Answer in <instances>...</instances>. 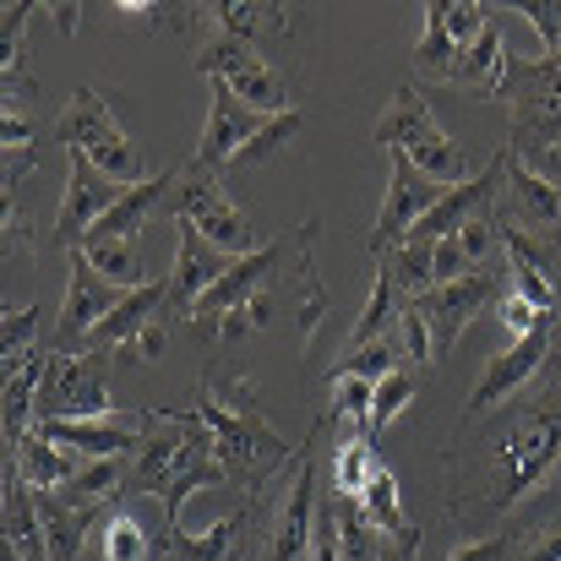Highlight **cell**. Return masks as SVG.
<instances>
[{
    "instance_id": "6da1fadb",
    "label": "cell",
    "mask_w": 561,
    "mask_h": 561,
    "mask_svg": "<svg viewBox=\"0 0 561 561\" xmlns=\"http://www.w3.org/2000/svg\"><path fill=\"white\" fill-rule=\"evenodd\" d=\"M196 414L213 436V453L224 463L229 480L240 485H262V474L284 469V458L295 453L256 409V387L245 376L234 381H218V376H202L196 381Z\"/></svg>"
},
{
    "instance_id": "7a4b0ae2",
    "label": "cell",
    "mask_w": 561,
    "mask_h": 561,
    "mask_svg": "<svg viewBox=\"0 0 561 561\" xmlns=\"http://www.w3.org/2000/svg\"><path fill=\"white\" fill-rule=\"evenodd\" d=\"M561 453V381H551L529 409H518L502 431L496 447V469H491V507H513L518 496H529Z\"/></svg>"
},
{
    "instance_id": "3957f363",
    "label": "cell",
    "mask_w": 561,
    "mask_h": 561,
    "mask_svg": "<svg viewBox=\"0 0 561 561\" xmlns=\"http://www.w3.org/2000/svg\"><path fill=\"white\" fill-rule=\"evenodd\" d=\"M371 142L387 148V153H403V159H409L420 175H431L436 186H463L469 159H463V148L436 126V115H431V104L420 99V88H398V93H392V104L381 110V121L371 126Z\"/></svg>"
},
{
    "instance_id": "277c9868",
    "label": "cell",
    "mask_w": 561,
    "mask_h": 561,
    "mask_svg": "<svg viewBox=\"0 0 561 561\" xmlns=\"http://www.w3.org/2000/svg\"><path fill=\"white\" fill-rule=\"evenodd\" d=\"M55 137H60L66 153H82V159H88L99 175H110L115 186L131 191L148 181L137 142L121 131L115 110H110L104 93H93V88H77V93H71V104H66L60 121H55Z\"/></svg>"
},
{
    "instance_id": "5b68a950",
    "label": "cell",
    "mask_w": 561,
    "mask_h": 561,
    "mask_svg": "<svg viewBox=\"0 0 561 561\" xmlns=\"http://www.w3.org/2000/svg\"><path fill=\"white\" fill-rule=\"evenodd\" d=\"M191 66H196L207 82H224V88H229L245 110H256V115H289V110H295L284 71H278L273 60H262V49L245 44V38L213 33V38L196 49Z\"/></svg>"
},
{
    "instance_id": "8992f818",
    "label": "cell",
    "mask_w": 561,
    "mask_h": 561,
    "mask_svg": "<svg viewBox=\"0 0 561 561\" xmlns=\"http://www.w3.org/2000/svg\"><path fill=\"white\" fill-rule=\"evenodd\" d=\"M170 213H175V224H191L207 245H218L224 256H251V251H262L256 245V234H251V224H245V213L234 207V196L224 191V181L213 175V170H202V164H181V181H175V202H170Z\"/></svg>"
},
{
    "instance_id": "52a82bcc",
    "label": "cell",
    "mask_w": 561,
    "mask_h": 561,
    "mask_svg": "<svg viewBox=\"0 0 561 561\" xmlns=\"http://www.w3.org/2000/svg\"><path fill=\"white\" fill-rule=\"evenodd\" d=\"M502 99L513 104V153H546L561 142V55L507 66Z\"/></svg>"
},
{
    "instance_id": "ba28073f",
    "label": "cell",
    "mask_w": 561,
    "mask_h": 561,
    "mask_svg": "<svg viewBox=\"0 0 561 561\" xmlns=\"http://www.w3.org/2000/svg\"><path fill=\"white\" fill-rule=\"evenodd\" d=\"M110 414V355H55L38 381V420H104Z\"/></svg>"
},
{
    "instance_id": "9c48e42d",
    "label": "cell",
    "mask_w": 561,
    "mask_h": 561,
    "mask_svg": "<svg viewBox=\"0 0 561 561\" xmlns=\"http://www.w3.org/2000/svg\"><path fill=\"white\" fill-rule=\"evenodd\" d=\"M66 306H60V322H55V355H82V344H88V333L131 295V289H121V284H110L82 251H71L66 256Z\"/></svg>"
},
{
    "instance_id": "30bf717a",
    "label": "cell",
    "mask_w": 561,
    "mask_h": 561,
    "mask_svg": "<svg viewBox=\"0 0 561 561\" xmlns=\"http://www.w3.org/2000/svg\"><path fill=\"white\" fill-rule=\"evenodd\" d=\"M442 191L431 175H420L403 153H392V181H387V202H381V213H376V229L371 240H366V256L371 262H381L392 245H403L414 229H420V218L442 202Z\"/></svg>"
},
{
    "instance_id": "8fae6325",
    "label": "cell",
    "mask_w": 561,
    "mask_h": 561,
    "mask_svg": "<svg viewBox=\"0 0 561 561\" xmlns=\"http://www.w3.org/2000/svg\"><path fill=\"white\" fill-rule=\"evenodd\" d=\"M502 278H507V273H474V278L436 284V289H425V295L414 300L420 317H425V328H431V339H436V355H447V350L463 339V328H469L491 300H502Z\"/></svg>"
},
{
    "instance_id": "7c38bea8",
    "label": "cell",
    "mask_w": 561,
    "mask_h": 561,
    "mask_svg": "<svg viewBox=\"0 0 561 561\" xmlns=\"http://www.w3.org/2000/svg\"><path fill=\"white\" fill-rule=\"evenodd\" d=\"M66 164H71V175H66V196H60V213H55V240H60V251L71 256V251L88 240V229H93L104 213L121 207L126 186H115L110 175H99L82 153H66Z\"/></svg>"
},
{
    "instance_id": "4fadbf2b",
    "label": "cell",
    "mask_w": 561,
    "mask_h": 561,
    "mask_svg": "<svg viewBox=\"0 0 561 561\" xmlns=\"http://www.w3.org/2000/svg\"><path fill=\"white\" fill-rule=\"evenodd\" d=\"M273 115H256V110H245L224 82H213V110H207V131H202V142H196V153H191V164H202V170H229L245 148H251V137L267 126Z\"/></svg>"
},
{
    "instance_id": "5bb4252c",
    "label": "cell",
    "mask_w": 561,
    "mask_h": 561,
    "mask_svg": "<svg viewBox=\"0 0 561 561\" xmlns=\"http://www.w3.org/2000/svg\"><path fill=\"white\" fill-rule=\"evenodd\" d=\"M38 436H49L55 447H71L82 458H137V447L148 442V414H104V420H38Z\"/></svg>"
},
{
    "instance_id": "9a60e30c",
    "label": "cell",
    "mask_w": 561,
    "mask_h": 561,
    "mask_svg": "<svg viewBox=\"0 0 561 561\" xmlns=\"http://www.w3.org/2000/svg\"><path fill=\"white\" fill-rule=\"evenodd\" d=\"M181 229V251H175V267H170V278H164V289H170V322H181L191 317L202 300H207V289L229 273V262L234 256H224L218 245H207L191 224H175Z\"/></svg>"
},
{
    "instance_id": "2e32d148",
    "label": "cell",
    "mask_w": 561,
    "mask_h": 561,
    "mask_svg": "<svg viewBox=\"0 0 561 561\" xmlns=\"http://www.w3.org/2000/svg\"><path fill=\"white\" fill-rule=\"evenodd\" d=\"M153 322H170V289H164V278L131 289V295H126V300H121L93 333H88L82 355H126Z\"/></svg>"
},
{
    "instance_id": "e0dca14e",
    "label": "cell",
    "mask_w": 561,
    "mask_h": 561,
    "mask_svg": "<svg viewBox=\"0 0 561 561\" xmlns=\"http://www.w3.org/2000/svg\"><path fill=\"white\" fill-rule=\"evenodd\" d=\"M551 333H557V317H546V322H540L529 339H518V344H507V355H496V366L480 376V387L469 392V420H474V414H485L491 403L513 398V392H518L529 376L551 360Z\"/></svg>"
},
{
    "instance_id": "ac0fdd59",
    "label": "cell",
    "mask_w": 561,
    "mask_h": 561,
    "mask_svg": "<svg viewBox=\"0 0 561 561\" xmlns=\"http://www.w3.org/2000/svg\"><path fill=\"white\" fill-rule=\"evenodd\" d=\"M278 262H284V245H262V251H251V256L229 262V273H224V278L207 289V300L191 311V328H196V333H213L234 306H245V300L273 278V267H278Z\"/></svg>"
},
{
    "instance_id": "d6986e66",
    "label": "cell",
    "mask_w": 561,
    "mask_h": 561,
    "mask_svg": "<svg viewBox=\"0 0 561 561\" xmlns=\"http://www.w3.org/2000/svg\"><path fill=\"white\" fill-rule=\"evenodd\" d=\"M507 218L513 224H529V229H561V186L551 175H540L535 164H524L513 148H507Z\"/></svg>"
},
{
    "instance_id": "ffe728a7",
    "label": "cell",
    "mask_w": 561,
    "mask_h": 561,
    "mask_svg": "<svg viewBox=\"0 0 561 561\" xmlns=\"http://www.w3.org/2000/svg\"><path fill=\"white\" fill-rule=\"evenodd\" d=\"M5 551L16 561H49V540H44V518H38V496L33 485L5 463Z\"/></svg>"
},
{
    "instance_id": "44dd1931",
    "label": "cell",
    "mask_w": 561,
    "mask_h": 561,
    "mask_svg": "<svg viewBox=\"0 0 561 561\" xmlns=\"http://www.w3.org/2000/svg\"><path fill=\"white\" fill-rule=\"evenodd\" d=\"M11 469H16V474H22L33 491H66V485L77 480V469H82V453L55 447L49 436L27 431V436L11 447Z\"/></svg>"
},
{
    "instance_id": "7402d4cb",
    "label": "cell",
    "mask_w": 561,
    "mask_h": 561,
    "mask_svg": "<svg viewBox=\"0 0 561 561\" xmlns=\"http://www.w3.org/2000/svg\"><path fill=\"white\" fill-rule=\"evenodd\" d=\"M49 366V350H27V355H11L5 360V447H16L27 431H33V403H38V381Z\"/></svg>"
},
{
    "instance_id": "603a6c76",
    "label": "cell",
    "mask_w": 561,
    "mask_h": 561,
    "mask_svg": "<svg viewBox=\"0 0 561 561\" xmlns=\"http://www.w3.org/2000/svg\"><path fill=\"white\" fill-rule=\"evenodd\" d=\"M33 496H38V518H44L49 561H82V535L99 529L104 507H66L55 491H33Z\"/></svg>"
},
{
    "instance_id": "cb8c5ba5",
    "label": "cell",
    "mask_w": 561,
    "mask_h": 561,
    "mask_svg": "<svg viewBox=\"0 0 561 561\" xmlns=\"http://www.w3.org/2000/svg\"><path fill=\"white\" fill-rule=\"evenodd\" d=\"M202 11H207V22H213L218 33L245 38V44H256V38H284V33H289V11H284V5H267V0H218V5H202Z\"/></svg>"
},
{
    "instance_id": "d4e9b609",
    "label": "cell",
    "mask_w": 561,
    "mask_h": 561,
    "mask_svg": "<svg viewBox=\"0 0 561 561\" xmlns=\"http://www.w3.org/2000/svg\"><path fill=\"white\" fill-rule=\"evenodd\" d=\"M507 284H513V295H524L535 311H557V284H551V273H546V262H540V251L529 245V234L524 229H513L507 224Z\"/></svg>"
},
{
    "instance_id": "484cf974",
    "label": "cell",
    "mask_w": 561,
    "mask_h": 561,
    "mask_svg": "<svg viewBox=\"0 0 561 561\" xmlns=\"http://www.w3.org/2000/svg\"><path fill=\"white\" fill-rule=\"evenodd\" d=\"M453 82H463L474 93H502V82H507V33H502V16H491V27L463 49Z\"/></svg>"
},
{
    "instance_id": "4316f807",
    "label": "cell",
    "mask_w": 561,
    "mask_h": 561,
    "mask_svg": "<svg viewBox=\"0 0 561 561\" xmlns=\"http://www.w3.org/2000/svg\"><path fill=\"white\" fill-rule=\"evenodd\" d=\"M93 551H99V561H153V540H148L142 518L126 507V496L99 518V529H93Z\"/></svg>"
},
{
    "instance_id": "83f0119b",
    "label": "cell",
    "mask_w": 561,
    "mask_h": 561,
    "mask_svg": "<svg viewBox=\"0 0 561 561\" xmlns=\"http://www.w3.org/2000/svg\"><path fill=\"white\" fill-rule=\"evenodd\" d=\"M414 71L420 77H431V82H453V71H458V60H463V49L453 44V33H447V0H431L425 5V38L414 44Z\"/></svg>"
},
{
    "instance_id": "f1b7e54d",
    "label": "cell",
    "mask_w": 561,
    "mask_h": 561,
    "mask_svg": "<svg viewBox=\"0 0 561 561\" xmlns=\"http://www.w3.org/2000/svg\"><path fill=\"white\" fill-rule=\"evenodd\" d=\"M371 267L398 284L403 300H420L425 289H436V245H431V240H403V245H392Z\"/></svg>"
},
{
    "instance_id": "f546056e",
    "label": "cell",
    "mask_w": 561,
    "mask_h": 561,
    "mask_svg": "<svg viewBox=\"0 0 561 561\" xmlns=\"http://www.w3.org/2000/svg\"><path fill=\"white\" fill-rule=\"evenodd\" d=\"M77 251H82L110 284H121V289H142V284H148L142 240H82Z\"/></svg>"
},
{
    "instance_id": "4dcf8cb0",
    "label": "cell",
    "mask_w": 561,
    "mask_h": 561,
    "mask_svg": "<svg viewBox=\"0 0 561 561\" xmlns=\"http://www.w3.org/2000/svg\"><path fill=\"white\" fill-rule=\"evenodd\" d=\"M121 485H126V458H88L77 480L55 496L66 507H104V502H121Z\"/></svg>"
},
{
    "instance_id": "1f68e13d",
    "label": "cell",
    "mask_w": 561,
    "mask_h": 561,
    "mask_svg": "<svg viewBox=\"0 0 561 561\" xmlns=\"http://www.w3.org/2000/svg\"><path fill=\"white\" fill-rule=\"evenodd\" d=\"M360 513H366V524H371L376 535H387V540H409V535H420V529L403 518V507H398V480H392L387 463H376L371 469V485H366V496H360Z\"/></svg>"
},
{
    "instance_id": "d6a6232c",
    "label": "cell",
    "mask_w": 561,
    "mask_h": 561,
    "mask_svg": "<svg viewBox=\"0 0 561 561\" xmlns=\"http://www.w3.org/2000/svg\"><path fill=\"white\" fill-rule=\"evenodd\" d=\"M371 469H376V442L366 431H350V442L339 447V463H333V496L360 502L366 485H371Z\"/></svg>"
},
{
    "instance_id": "836d02e7",
    "label": "cell",
    "mask_w": 561,
    "mask_h": 561,
    "mask_svg": "<svg viewBox=\"0 0 561 561\" xmlns=\"http://www.w3.org/2000/svg\"><path fill=\"white\" fill-rule=\"evenodd\" d=\"M333 502H339V561H381L387 557V535H376L371 524H366L360 502H344V496H333Z\"/></svg>"
},
{
    "instance_id": "e575fe53",
    "label": "cell",
    "mask_w": 561,
    "mask_h": 561,
    "mask_svg": "<svg viewBox=\"0 0 561 561\" xmlns=\"http://www.w3.org/2000/svg\"><path fill=\"white\" fill-rule=\"evenodd\" d=\"M398 311H403L398 284L387 273H376V289H371V300H366V311H360V322H355V333H350V350H366L376 339H387V328L398 322Z\"/></svg>"
},
{
    "instance_id": "d590c367",
    "label": "cell",
    "mask_w": 561,
    "mask_h": 561,
    "mask_svg": "<svg viewBox=\"0 0 561 561\" xmlns=\"http://www.w3.org/2000/svg\"><path fill=\"white\" fill-rule=\"evenodd\" d=\"M392 371H403V344L376 339L366 350H344L339 366H328V381H333V376H366V381H381V376H392Z\"/></svg>"
},
{
    "instance_id": "8d00e7d4",
    "label": "cell",
    "mask_w": 561,
    "mask_h": 561,
    "mask_svg": "<svg viewBox=\"0 0 561 561\" xmlns=\"http://www.w3.org/2000/svg\"><path fill=\"white\" fill-rule=\"evenodd\" d=\"M414 387H420V376L414 371H392L376 381V398H371V442L409 409V398H414Z\"/></svg>"
},
{
    "instance_id": "74e56055",
    "label": "cell",
    "mask_w": 561,
    "mask_h": 561,
    "mask_svg": "<svg viewBox=\"0 0 561 561\" xmlns=\"http://www.w3.org/2000/svg\"><path fill=\"white\" fill-rule=\"evenodd\" d=\"M295 131H300V110H289V115H273L256 137H251V148L229 164V170H245V164H262V159H273L278 148H289L295 142Z\"/></svg>"
},
{
    "instance_id": "f35d334b",
    "label": "cell",
    "mask_w": 561,
    "mask_h": 561,
    "mask_svg": "<svg viewBox=\"0 0 561 561\" xmlns=\"http://www.w3.org/2000/svg\"><path fill=\"white\" fill-rule=\"evenodd\" d=\"M398 344H403L409 366H431L436 360V339H431V328H425L414 300H403V311H398Z\"/></svg>"
},
{
    "instance_id": "ab89813d",
    "label": "cell",
    "mask_w": 561,
    "mask_h": 561,
    "mask_svg": "<svg viewBox=\"0 0 561 561\" xmlns=\"http://www.w3.org/2000/svg\"><path fill=\"white\" fill-rule=\"evenodd\" d=\"M485 27H491V11H485L480 0H458V5H447V33H453L458 49H469Z\"/></svg>"
},
{
    "instance_id": "60d3db41",
    "label": "cell",
    "mask_w": 561,
    "mask_h": 561,
    "mask_svg": "<svg viewBox=\"0 0 561 561\" xmlns=\"http://www.w3.org/2000/svg\"><path fill=\"white\" fill-rule=\"evenodd\" d=\"M496 317H502V328L513 333V344H518V339H529V333L546 322V311H535V306H529L524 295H513V289L496 300Z\"/></svg>"
},
{
    "instance_id": "b9f144b4",
    "label": "cell",
    "mask_w": 561,
    "mask_h": 561,
    "mask_svg": "<svg viewBox=\"0 0 561 561\" xmlns=\"http://www.w3.org/2000/svg\"><path fill=\"white\" fill-rule=\"evenodd\" d=\"M306 561H339V502L333 496L317 507V535H311Z\"/></svg>"
},
{
    "instance_id": "7bdbcfd3",
    "label": "cell",
    "mask_w": 561,
    "mask_h": 561,
    "mask_svg": "<svg viewBox=\"0 0 561 561\" xmlns=\"http://www.w3.org/2000/svg\"><path fill=\"white\" fill-rule=\"evenodd\" d=\"M518 16H529V22L540 27L546 49L561 55V0H524V5H518Z\"/></svg>"
},
{
    "instance_id": "ee69618b",
    "label": "cell",
    "mask_w": 561,
    "mask_h": 561,
    "mask_svg": "<svg viewBox=\"0 0 561 561\" xmlns=\"http://www.w3.org/2000/svg\"><path fill=\"white\" fill-rule=\"evenodd\" d=\"M33 328H38V306H22V311H5V360L11 355H27L33 344Z\"/></svg>"
},
{
    "instance_id": "f6af8a7d",
    "label": "cell",
    "mask_w": 561,
    "mask_h": 561,
    "mask_svg": "<svg viewBox=\"0 0 561 561\" xmlns=\"http://www.w3.org/2000/svg\"><path fill=\"white\" fill-rule=\"evenodd\" d=\"M513 561H561V524H551V529H540L524 551Z\"/></svg>"
},
{
    "instance_id": "bcb514c9",
    "label": "cell",
    "mask_w": 561,
    "mask_h": 561,
    "mask_svg": "<svg viewBox=\"0 0 561 561\" xmlns=\"http://www.w3.org/2000/svg\"><path fill=\"white\" fill-rule=\"evenodd\" d=\"M507 551V540H474V546H463V551H453L447 561H496Z\"/></svg>"
},
{
    "instance_id": "7dc6e473",
    "label": "cell",
    "mask_w": 561,
    "mask_h": 561,
    "mask_svg": "<svg viewBox=\"0 0 561 561\" xmlns=\"http://www.w3.org/2000/svg\"><path fill=\"white\" fill-rule=\"evenodd\" d=\"M535 170H540V175H551V181L561 186V142H557V148H546V153H540V164H535Z\"/></svg>"
},
{
    "instance_id": "c3c4849f",
    "label": "cell",
    "mask_w": 561,
    "mask_h": 561,
    "mask_svg": "<svg viewBox=\"0 0 561 561\" xmlns=\"http://www.w3.org/2000/svg\"><path fill=\"white\" fill-rule=\"evenodd\" d=\"M159 561H175V557H170V551H164V557H159Z\"/></svg>"
},
{
    "instance_id": "681fc988",
    "label": "cell",
    "mask_w": 561,
    "mask_h": 561,
    "mask_svg": "<svg viewBox=\"0 0 561 561\" xmlns=\"http://www.w3.org/2000/svg\"><path fill=\"white\" fill-rule=\"evenodd\" d=\"M5 561H16V557H11V551H5Z\"/></svg>"
}]
</instances>
